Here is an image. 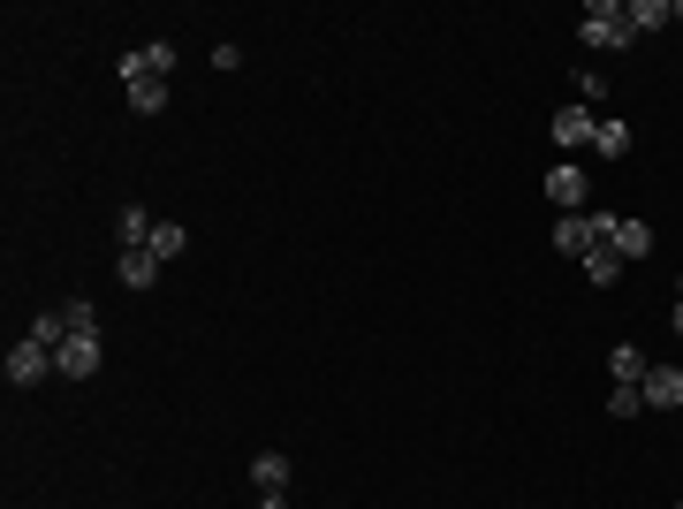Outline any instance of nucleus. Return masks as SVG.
Here are the masks:
<instances>
[{
    "label": "nucleus",
    "mask_w": 683,
    "mask_h": 509,
    "mask_svg": "<svg viewBox=\"0 0 683 509\" xmlns=\"http://www.w3.org/2000/svg\"><path fill=\"white\" fill-rule=\"evenodd\" d=\"M585 46L592 54H623V46H638V31H631V8H615V0H585Z\"/></svg>",
    "instance_id": "obj_1"
},
{
    "label": "nucleus",
    "mask_w": 683,
    "mask_h": 509,
    "mask_svg": "<svg viewBox=\"0 0 683 509\" xmlns=\"http://www.w3.org/2000/svg\"><path fill=\"white\" fill-rule=\"evenodd\" d=\"M608 236H615V213H562V221H554V251H562V259H585V251L608 244Z\"/></svg>",
    "instance_id": "obj_2"
},
{
    "label": "nucleus",
    "mask_w": 683,
    "mask_h": 509,
    "mask_svg": "<svg viewBox=\"0 0 683 509\" xmlns=\"http://www.w3.org/2000/svg\"><path fill=\"white\" fill-rule=\"evenodd\" d=\"M175 61H182V54H175V38L130 46V54H122V84H137V76H160V84H168V76H175Z\"/></svg>",
    "instance_id": "obj_3"
},
{
    "label": "nucleus",
    "mask_w": 683,
    "mask_h": 509,
    "mask_svg": "<svg viewBox=\"0 0 683 509\" xmlns=\"http://www.w3.org/2000/svg\"><path fill=\"white\" fill-rule=\"evenodd\" d=\"M46 372H53V350H46V342L23 335L15 350H8V388H38Z\"/></svg>",
    "instance_id": "obj_4"
},
{
    "label": "nucleus",
    "mask_w": 683,
    "mask_h": 509,
    "mask_svg": "<svg viewBox=\"0 0 683 509\" xmlns=\"http://www.w3.org/2000/svg\"><path fill=\"white\" fill-rule=\"evenodd\" d=\"M53 372H61V380H92V372H99V335H69L53 350Z\"/></svg>",
    "instance_id": "obj_5"
},
{
    "label": "nucleus",
    "mask_w": 683,
    "mask_h": 509,
    "mask_svg": "<svg viewBox=\"0 0 683 509\" xmlns=\"http://www.w3.org/2000/svg\"><path fill=\"white\" fill-rule=\"evenodd\" d=\"M547 198H554V205H570V213H577V205H585V198H592V175L577 168V161H554V168H547Z\"/></svg>",
    "instance_id": "obj_6"
},
{
    "label": "nucleus",
    "mask_w": 683,
    "mask_h": 509,
    "mask_svg": "<svg viewBox=\"0 0 683 509\" xmlns=\"http://www.w3.org/2000/svg\"><path fill=\"white\" fill-rule=\"evenodd\" d=\"M646 411H676L683 403V365H646Z\"/></svg>",
    "instance_id": "obj_7"
},
{
    "label": "nucleus",
    "mask_w": 683,
    "mask_h": 509,
    "mask_svg": "<svg viewBox=\"0 0 683 509\" xmlns=\"http://www.w3.org/2000/svg\"><path fill=\"white\" fill-rule=\"evenodd\" d=\"M547 130H554V145H592V130H600V107H562Z\"/></svg>",
    "instance_id": "obj_8"
},
{
    "label": "nucleus",
    "mask_w": 683,
    "mask_h": 509,
    "mask_svg": "<svg viewBox=\"0 0 683 509\" xmlns=\"http://www.w3.org/2000/svg\"><path fill=\"white\" fill-rule=\"evenodd\" d=\"M115 282H122L130 297L153 289V282H160V259H153V251H122V259H115Z\"/></svg>",
    "instance_id": "obj_9"
},
{
    "label": "nucleus",
    "mask_w": 683,
    "mask_h": 509,
    "mask_svg": "<svg viewBox=\"0 0 683 509\" xmlns=\"http://www.w3.org/2000/svg\"><path fill=\"white\" fill-rule=\"evenodd\" d=\"M153 228H160V221H153L145 205H122V213H115V236H122V251H145V244H153Z\"/></svg>",
    "instance_id": "obj_10"
},
{
    "label": "nucleus",
    "mask_w": 683,
    "mask_h": 509,
    "mask_svg": "<svg viewBox=\"0 0 683 509\" xmlns=\"http://www.w3.org/2000/svg\"><path fill=\"white\" fill-rule=\"evenodd\" d=\"M251 487H259V495H281V487H289V457H281V449H259V457H251Z\"/></svg>",
    "instance_id": "obj_11"
},
{
    "label": "nucleus",
    "mask_w": 683,
    "mask_h": 509,
    "mask_svg": "<svg viewBox=\"0 0 683 509\" xmlns=\"http://www.w3.org/2000/svg\"><path fill=\"white\" fill-rule=\"evenodd\" d=\"M608 244H615V259H646L654 251V221H615Z\"/></svg>",
    "instance_id": "obj_12"
},
{
    "label": "nucleus",
    "mask_w": 683,
    "mask_h": 509,
    "mask_svg": "<svg viewBox=\"0 0 683 509\" xmlns=\"http://www.w3.org/2000/svg\"><path fill=\"white\" fill-rule=\"evenodd\" d=\"M676 23V0H631V31L646 38V31H669Z\"/></svg>",
    "instance_id": "obj_13"
},
{
    "label": "nucleus",
    "mask_w": 683,
    "mask_h": 509,
    "mask_svg": "<svg viewBox=\"0 0 683 509\" xmlns=\"http://www.w3.org/2000/svg\"><path fill=\"white\" fill-rule=\"evenodd\" d=\"M592 153H600V161H623V153H631V122L600 115V130H592Z\"/></svg>",
    "instance_id": "obj_14"
},
{
    "label": "nucleus",
    "mask_w": 683,
    "mask_h": 509,
    "mask_svg": "<svg viewBox=\"0 0 683 509\" xmlns=\"http://www.w3.org/2000/svg\"><path fill=\"white\" fill-rule=\"evenodd\" d=\"M615 274H623L615 244H592V251H585V282H592V289H615Z\"/></svg>",
    "instance_id": "obj_15"
},
{
    "label": "nucleus",
    "mask_w": 683,
    "mask_h": 509,
    "mask_svg": "<svg viewBox=\"0 0 683 509\" xmlns=\"http://www.w3.org/2000/svg\"><path fill=\"white\" fill-rule=\"evenodd\" d=\"M608 372H615V380H646V350H638V342H615V350H608Z\"/></svg>",
    "instance_id": "obj_16"
},
{
    "label": "nucleus",
    "mask_w": 683,
    "mask_h": 509,
    "mask_svg": "<svg viewBox=\"0 0 683 509\" xmlns=\"http://www.w3.org/2000/svg\"><path fill=\"white\" fill-rule=\"evenodd\" d=\"M638 411H646V388L638 380H615L608 388V418H638Z\"/></svg>",
    "instance_id": "obj_17"
},
{
    "label": "nucleus",
    "mask_w": 683,
    "mask_h": 509,
    "mask_svg": "<svg viewBox=\"0 0 683 509\" xmlns=\"http://www.w3.org/2000/svg\"><path fill=\"white\" fill-rule=\"evenodd\" d=\"M130 107H137V115H160V107H168V84H160V76H137V84H130Z\"/></svg>",
    "instance_id": "obj_18"
},
{
    "label": "nucleus",
    "mask_w": 683,
    "mask_h": 509,
    "mask_svg": "<svg viewBox=\"0 0 683 509\" xmlns=\"http://www.w3.org/2000/svg\"><path fill=\"white\" fill-rule=\"evenodd\" d=\"M61 320H69V335H99V305H92V297H69Z\"/></svg>",
    "instance_id": "obj_19"
},
{
    "label": "nucleus",
    "mask_w": 683,
    "mask_h": 509,
    "mask_svg": "<svg viewBox=\"0 0 683 509\" xmlns=\"http://www.w3.org/2000/svg\"><path fill=\"white\" fill-rule=\"evenodd\" d=\"M31 342H46V350H61V342H69V320H61V305L31 320Z\"/></svg>",
    "instance_id": "obj_20"
},
{
    "label": "nucleus",
    "mask_w": 683,
    "mask_h": 509,
    "mask_svg": "<svg viewBox=\"0 0 683 509\" xmlns=\"http://www.w3.org/2000/svg\"><path fill=\"white\" fill-rule=\"evenodd\" d=\"M145 251H153V259H160V267H168V259H182V228H175V221H160V228H153V244H145Z\"/></svg>",
    "instance_id": "obj_21"
},
{
    "label": "nucleus",
    "mask_w": 683,
    "mask_h": 509,
    "mask_svg": "<svg viewBox=\"0 0 683 509\" xmlns=\"http://www.w3.org/2000/svg\"><path fill=\"white\" fill-rule=\"evenodd\" d=\"M570 84H577V107H600V99H608V84H600V69H577Z\"/></svg>",
    "instance_id": "obj_22"
},
{
    "label": "nucleus",
    "mask_w": 683,
    "mask_h": 509,
    "mask_svg": "<svg viewBox=\"0 0 683 509\" xmlns=\"http://www.w3.org/2000/svg\"><path fill=\"white\" fill-rule=\"evenodd\" d=\"M259 509H289V495H259Z\"/></svg>",
    "instance_id": "obj_23"
},
{
    "label": "nucleus",
    "mask_w": 683,
    "mask_h": 509,
    "mask_svg": "<svg viewBox=\"0 0 683 509\" xmlns=\"http://www.w3.org/2000/svg\"><path fill=\"white\" fill-rule=\"evenodd\" d=\"M676 335H683V305H676Z\"/></svg>",
    "instance_id": "obj_24"
},
{
    "label": "nucleus",
    "mask_w": 683,
    "mask_h": 509,
    "mask_svg": "<svg viewBox=\"0 0 683 509\" xmlns=\"http://www.w3.org/2000/svg\"><path fill=\"white\" fill-rule=\"evenodd\" d=\"M676 305H683V289H676Z\"/></svg>",
    "instance_id": "obj_25"
},
{
    "label": "nucleus",
    "mask_w": 683,
    "mask_h": 509,
    "mask_svg": "<svg viewBox=\"0 0 683 509\" xmlns=\"http://www.w3.org/2000/svg\"><path fill=\"white\" fill-rule=\"evenodd\" d=\"M676 509H683V502H676Z\"/></svg>",
    "instance_id": "obj_26"
}]
</instances>
